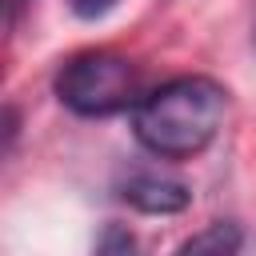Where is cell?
I'll use <instances>...</instances> for the list:
<instances>
[{
    "label": "cell",
    "mask_w": 256,
    "mask_h": 256,
    "mask_svg": "<svg viewBox=\"0 0 256 256\" xmlns=\"http://www.w3.org/2000/svg\"><path fill=\"white\" fill-rule=\"evenodd\" d=\"M224 116V84L212 76H176L132 104V132L160 160H192L216 140Z\"/></svg>",
    "instance_id": "cell-1"
},
{
    "label": "cell",
    "mask_w": 256,
    "mask_h": 256,
    "mask_svg": "<svg viewBox=\"0 0 256 256\" xmlns=\"http://www.w3.org/2000/svg\"><path fill=\"white\" fill-rule=\"evenodd\" d=\"M56 96L76 116H112L128 104H136V68L128 56L108 48L76 52L56 72Z\"/></svg>",
    "instance_id": "cell-2"
},
{
    "label": "cell",
    "mask_w": 256,
    "mask_h": 256,
    "mask_svg": "<svg viewBox=\"0 0 256 256\" xmlns=\"http://www.w3.org/2000/svg\"><path fill=\"white\" fill-rule=\"evenodd\" d=\"M120 200L132 204L136 212H148V216H172V212H184L192 192L180 184V180H168V176H152V172H136L120 184Z\"/></svg>",
    "instance_id": "cell-3"
},
{
    "label": "cell",
    "mask_w": 256,
    "mask_h": 256,
    "mask_svg": "<svg viewBox=\"0 0 256 256\" xmlns=\"http://www.w3.org/2000/svg\"><path fill=\"white\" fill-rule=\"evenodd\" d=\"M240 244H244L240 228H236V224H228V220H216V224H208L204 232L188 236V240L180 244V252H188V256H200V252L228 256V252H240Z\"/></svg>",
    "instance_id": "cell-4"
},
{
    "label": "cell",
    "mask_w": 256,
    "mask_h": 256,
    "mask_svg": "<svg viewBox=\"0 0 256 256\" xmlns=\"http://www.w3.org/2000/svg\"><path fill=\"white\" fill-rule=\"evenodd\" d=\"M132 248H136L132 232H124V228H116V224H108V232L96 240V252H132Z\"/></svg>",
    "instance_id": "cell-5"
},
{
    "label": "cell",
    "mask_w": 256,
    "mask_h": 256,
    "mask_svg": "<svg viewBox=\"0 0 256 256\" xmlns=\"http://www.w3.org/2000/svg\"><path fill=\"white\" fill-rule=\"evenodd\" d=\"M72 4V12L80 16V20H100V16H108L120 0H68Z\"/></svg>",
    "instance_id": "cell-6"
},
{
    "label": "cell",
    "mask_w": 256,
    "mask_h": 256,
    "mask_svg": "<svg viewBox=\"0 0 256 256\" xmlns=\"http://www.w3.org/2000/svg\"><path fill=\"white\" fill-rule=\"evenodd\" d=\"M8 4H16V0H8Z\"/></svg>",
    "instance_id": "cell-7"
}]
</instances>
